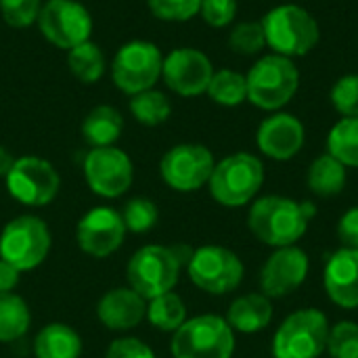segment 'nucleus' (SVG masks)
<instances>
[{
	"label": "nucleus",
	"mask_w": 358,
	"mask_h": 358,
	"mask_svg": "<svg viewBox=\"0 0 358 358\" xmlns=\"http://www.w3.org/2000/svg\"><path fill=\"white\" fill-rule=\"evenodd\" d=\"M164 55L147 40L126 42L111 61V80L124 94L134 96L149 90L162 78Z\"/></svg>",
	"instance_id": "9"
},
{
	"label": "nucleus",
	"mask_w": 358,
	"mask_h": 358,
	"mask_svg": "<svg viewBox=\"0 0 358 358\" xmlns=\"http://www.w3.org/2000/svg\"><path fill=\"white\" fill-rule=\"evenodd\" d=\"M145 319L155 329L174 334L187 321V306L178 294L166 292L162 296L147 300V317Z\"/></svg>",
	"instance_id": "26"
},
{
	"label": "nucleus",
	"mask_w": 358,
	"mask_h": 358,
	"mask_svg": "<svg viewBox=\"0 0 358 358\" xmlns=\"http://www.w3.org/2000/svg\"><path fill=\"white\" fill-rule=\"evenodd\" d=\"M19 277L21 271H17L10 262L0 258V294L15 292V287L19 285Z\"/></svg>",
	"instance_id": "40"
},
{
	"label": "nucleus",
	"mask_w": 358,
	"mask_h": 358,
	"mask_svg": "<svg viewBox=\"0 0 358 358\" xmlns=\"http://www.w3.org/2000/svg\"><path fill=\"white\" fill-rule=\"evenodd\" d=\"M124 132V117L111 105H96L82 122V138L92 147H113Z\"/></svg>",
	"instance_id": "22"
},
{
	"label": "nucleus",
	"mask_w": 358,
	"mask_h": 358,
	"mask_svg": "<svg viewBox=\"0 0 358 358\" xmlns=\"http://www.w3.org/2000/svg\"><path fill=\"white\" fill-rule=\"evenodd\" d=\"M323 283L329 300L340 308H358V250L342 248L325 266Z\"/></svg>",
	"instance_id": "19"
},
{
	"label": "nucleus",
	"mask_w": 358,
	"mask_h": 358,
	"mask_svg": "<svg viewBox=\"0 0 358 358\" xmlns=\"http://www.w3.org/2000/svg\"><path fill=\"white\" fill-rule=\"evenodd\" d=\"M210 193L224 208H241L250 203L264 185V166L252 153H233L214 166L210 176Z\"/></svg>",
	"instance_id": "5"
},
{
	"label": "nucleus",
	"mask_w": 358,
	"mask_h": 358,
	"mask_svg": "<svg viewBox=\"0 0 358 358\" xmlns=\"http://www.w3.org/2000/svg\"><path fill=\"white\" fill-rule=\"evenodd\" d=\"M329 321L317 308L289 315L273 338V358H319L327 350Z\"/></svg>",
	"instance_id": "8"
},
{
	"label": "nucleus",
	"mask_w": 358,
	"mask_h": 358,
	"mask_svg": "<svg viewBox=\"0 0 358 358\" xmlns=\"http://www.w3.org/2000/svg\"><path fill=\"white\" fill-rule=\"evenodd\" d=\"M96 317L111 331H128L147 317V300L132 287H113L99 300Z\"/></svg>",
	"instance_id": "20"
},
{
	"label": "nucleus",
	"mask_w": 358,
	"mask_h": 358,
	"mask_svg": "<svg viewBox=\"0 0 358 358\" xmlns=\"http://www.w3.org/2000/svg\"><path fill=\"white\" fill-rule=\"evenodd\" d=\"M206 92L214 103L222 107H237L243 101H248V82H245V76L239 71L220 69V71H214Z\"/></svg>",
	"instance_id": "30"
},
{
	"label": "nucleus",
	"mask_w": 358,
	"mask_h": 358,
	"mask_svg": "<svg viewBox=\"0 0 358 358\" xmlns=\"http://www.w3.org/2000/svg\"><path fill=\"white\" fill-rule=\"evenodd\" d=\"M105 358H155V352L136 338H120L109 344Z\"/></svg>",
	"instance_id": "38"
},
{
	"label": "nucleus",
	"mask_w": 358,
	"mask_h": 358,
	"mask_svg": "<svg viewBox=\"0 0 358 358\" xmlns=\"http://www.w3.org/2000/svg\"><path fill=\"white\" fill-rule=\"evenodd\" d=\"M36 358H80L82 340L76 329L65 323L44 325L34 340Z\"/></svg>",
	"instance_id": "23"
},
{
	"label": "nucleus",
	"mask_w": 358,
	"mask_h": 358,
	"mask_svg": "<svg viewBox=\"0 0 358 358\" xmlns=\"http://www.w3.org/2000/svg\"><path fill=\"white\" fill-rule=\"evenodd\" d=\"M306 185L319 197H336L346 187V166L329 153L319 155L308 168Z\"/></svg>",
	"instance_id": "24"
},
{
	"label": "nucleus",
	"mask_w": 358,
	"mask_h": 358,
	"mask_svg": "<svg viewBox=\"0 0 358 358\" xmlns=\"http://www.w3.org/2000/svg\"><path fill=\"white\" fill-rule=\"evenodd\" d=\"M52 235L48 224L31 214H23L4 224L0 233V258L17 271L38 268L50 254Z\"/></svg>",
	"instance_id": "7"
},
{
	"label": "nucleus",
	"mask_w": 358,
	"mask_h": 358,
	"mask_svg": "<svg viewBox=\"0 0 358 358\" xmlns=\"http://www.w3.org/2000/svg\"><path fill=\"white\" fill-rule=\"evenodd\" d=\"M338 237L344 248L358 250V206L350 208L338 222Z\"/></svg>",
	"instance_id": "39"
},
{
	"label": "nucleus",
	"mask_w": 358,
	"mask_h": 358,
	"mask_svg": "<svg viewBox=\"0 0 358 358\" xmlns=\"http://www.w3.org/2000/svg\"><path fill=\"white\" fill-rule=\"evenodd\" d=\"M327 153L346 168H358V117H342L329 130Z\"/></svg>",
	"instance_id": "28"
},
{
	"label": "nucleus",
	"mask_w": 358,
	"mask_h": 358,
	"mask_svg": "<svg viewBox=\"0 0 358 358\" xmlns=\"http://www.w3.org/2000/svg\"><path fill=\"white\" fill-rule=\"evenodd\" d=\"M331 103L344 117H358V73L342 76L334 84Z\"/></svg>",
	"instance_id": "35"
},
{
	"label": "nucleus",
	"mask_w": 358,
	"mask_h": 358,
	"mask_svg": "<svg viewBox=\"0 0 358 358\" xmlns=\"http://www.w3.org/2000/svg\"><path fill=\"white\" fill-rule=\"evenodd\" d=\"M327 350L331 358H358V325L355 321H340L329 327Z\"/></svg>",
	"instance_id": "33"
},
{
	"label": "nucleus",
	"mask_w": 358,
	"mask_h": 358,
	"mask_svg": "<svg viewBox=\"0 0 358 358\" xmlns=\"http://www.w3.org/2000/svg\"><path fill=\"white\" fill-rule=\"evenodd\" d=\"M229 46L233 52L243 55V57L258 55L266 46L262 25L256 21H243V23L235 25L229 34Z\"/></svg>",
	"instance_id": "32"
},
{
	"label": "nucleus",
	"mask_w": 358,
	"mask_h": 358,
	"mask_svg": "<svg viewBox=\"0 0 358 358\" xmlns=\"http://www.w3.org/2000/svg\"><path fill=\"white\" fill-rule=\"evenodd\" d=\"M36 23L42 36L63 50H71L82 42H88L92 34L90 10L78 0H46Z\"/></svg>",
	"instance_id": "12"
},
{
	"label": "nucleus",
	"mask_w": 358,
	"mask_h": 358,
	"mask_svg": "<svg viewBox=\"0 0 358 358\" xmlns=\"http://www.w3.org/2000/svg\"><path fill=\"white\" fill-rule=\"evenodd\" d=\"M214 76L210 57L197 48H174L164 57L162 80L178 96H199L208 90Z\"/></svg>",
	"instance_id": "15"
},
{
	"label": "nucleus",
	"mask_w": 358,
	"mask_h": 358,
	"mask_svg": "<svg viewBox=\"0 0 358 358\" xmlns=\"http://www.w3.org/2000/svg\"><path fill=\"white\" fill-rule=\"evenodd\" d=\"M271 321H273V304L271 298H266L264 294L239 296L227 313V323L231 325L233 331L239 334H258L266 329Z\"/></svg>",
	"instance_id": "21"
},
{
	"label": "nucleus",
	"mask_w": 358,
	"mask_h": 358,
	"mask_svg": "<svg viewBox=\"0 0 358 358\" xmlns=\"http://www.w3.org/2000/svg\"><path fill=\"white\" fill-rule=\"evenodd\" d=\"M29 306L15 292L0 294V342H15L29 329Z\"/></svg>",
	"instance_id": "25"
},
{
	"label": "nucleus",
	"mask_w": 358,
	"mask_h": 358,
	"mask_svg": "<svg viewBox=\"0 0 358 358\" xmlns=\"http://www.w3.org/2000/svg\"><path fill=\"white\" fill-rule=\"evenodd\" d=\"M308 256L296 245L277 248L260 271V289L266 298H285L294 294L308 275Z\"/></svg>",
	"instance_id": "17"
},
{
	"label": "nucleus",
	"mask_w": 358,
	"mask_h": 358,
	"mask_svg": "<svg viewBox=\"0 0 358 358\" xmlns=\"http://www.w3.org/2000/svg\"><path fill=\"white\" fill-rule=\"evenodd\" d=\"M4 180L10 197L29 208L48 206L61 189L57 168L38 155L17 157Z\"/></svg>",
	"instance_id": "11"
},
{
	"label": "nucleus",
	"mask_w": 358,
	"mask_h": 358,
	"mask_svg": "<svg viewBox=\"0 0 358 358\" xmlns=\"http://www.w3.org/2000/svg\"><path fill=\"white\" fill-rule=\"evenodd\" d=\"M42 4V0H0V15L10 27L23 29L38 21Z\"/></svg>",
	"instance_id": "34"
},
{
	"label": "nucleus",
	"mask_w": 358,
	"mask_h": 358,
	"mask_svg": "<svg viewBox=\"0 0 358 358\" xmlns=\"http://www.w3.org/2000/svg\"><path fill=\"white\" fill-rule=\"evenodd\" d=\"M122 214L111 206H99L86 212L76 227L78 248L92 258H107L117 252L126 237Z\"/></svg>",
	"instance_id": "16"
},
{
	"label": "nucleus",
	"mask_w": 358,
	"mask_h": 358,
	"mask_svg": "<svg viewBox=\"0 0 358 358\" xmlns=\"http://www.w3.org/2000/svg\"><path fill=\"white\" fill-rule=\"evenodd\" d=\"M266 46L275 55L296 59L308 55L321 38L317 19L300 4H279L271 8L260 21Z\"/></svg>",
	"instance_id": "3"
},
{
	"label": "nucleus",
	"mask_w": 358,
	"mask_h": 358,
	"mask_svg": "<svg viewBox=\"0 0 358 358\" xmlns=\"http://www.w3.org/2000/svg\"><path fill=\"white\" fill-rule=\"evenodd\" d=\"M15 159H17V157H15L6 147H0V178H6V174L10 172Z\"/></svg>",
	"instance_id": "41"
},
{
	"label": "nucleus",
	"mask_w": 358,
	"mask_h": 358,
	"mask_svg": "<svg viewBox=\"0 0 358 358\" xmlns=\"http://www.w3.org/2000/svg\"><path fill=\"white\" fill-rule=\"evenodd\" d=\"M248 101L264 111H279L300 88V71L296 63L281 55L260 57L245 76Z\"/></svg>",
	"instance_id": "4"
},
{
	"label": "nucleus",
	"mask_w": 358,
	"mask_h": 358,
	"mask_svg": "<svg viewBox=\"0 0 358 358\" xmlns=\"http://www.w3.org/2000/svg\"><path fill=\"white\" fill-rule=\"evenodd\" d=\"M199 15L210 27H227L237 15V0H201Z\"/></svg>",
	"instance_id": "37"
},
{
	"label": "nucleus",
	"mask_w": 358,
	"mask_h": 358,
	"mask_svg": "<svg viewBox=\"0 0 358 358\" xmlns=\"http://www.w3.org/2000/svg\"><path fill=\"white\" fill-rule=\"evenodd\" d=\"M191 250L182 245H145L128 260L126 279L128 287L141 294L145 300L172 292L178 283L182 264L187 266Z\"/></svg>",
	"instance_id": "2"
},
{
	"label": "nucleus",
	"mask_w": 358,
	"mask_h": 358,
	"mask_svg": "<svg viewBox=\"0 0 358 358\" xmlns=\"http://www.w3.org/2000/svg\"><path fill=\"white\" fill-rule=\"evenodd\" d=\"M84 178L94 195L115 199L132 187L134 166L128 153L115 145L90 149L84 157Z\"/></svg>",
	"instance_id": "14"
},
{
	"label": "nucleus",
	"mask_w": 358,
	"mask_h": 358,
	"mask_svg": "<svg viewBox=\"0 0 358 358\" xmlns=\"http://www.w3.org/2000/svg\"><path fill=\"white\" fill-rule=\"evenodd\" d=\"M130 113L134 115V120L143 126H162L170 113H172V103L170 99L155 88L143 90L134 96H130Z\"/></svg>",
	"instance_id": "29"
},
{
	"label": "nucleus",
	"mask_w": 358,
	"mask_h": 358,
	"mask_svg": "<svg viewBox=\"0 0 358 358\" xmlns=\"http://www.w3.org/2000/svg\"><path fill=\"white\" fill-rule=\"evenodd\" d=\"M189 279L212 296H224L243 281V262L239 256L220 245H203L195 250L187 262Z\"/></svg>",
	"instance_id": "10"
},
{
	"label": "nucleus",
	"mask_w": 358,
	"mask_h": 358,
	"mask_svg": "<svg viewBox=\"0 0 358 358\" xmlns=\"http://www.w3.org/2000/svg\"><path fill=\"white\" fill-rule=\"evenodd\" d=\"M120 214H122L126 231L128 233H136V235L151 231L157 224V218H159L157 206L151 199H147V197L130 199Z\"/></svg>",
	"instance_id": "31"
},
{
	"label": "nucleus",
	"mask_w": 358,
	"mask_h": 358,
	"mask_svg": "<svg viewBox=\"0 0 358 358\" xmlns=\"http://www.w3.org/2000/svg\"><path fill=\"white\" fill-rule=\"evenodd\" d=\"M201 0H149L151 13L162 21H189L195 15H199Z\"/></svg>",
	"instance_id": "36"
},
{
	"label": "nucleus",
	"mask_w": 358,
	"mask_h": 358,
	"mask_svg": "<svg viewBox=\"0 0 358 358\" xmlns=\"http://www.w3.org/2000/svg\"><path fill=\"white\" fill-rule=\"evenodd\" d=\"M67 65H69V71L73 73V78L80 80L82 84L99 82L107 67L103 50L92 40L82 42L76 48L67 50Z\"/></svg>",
	"instance_id": "27"
},
{
	"label": "nucleus",
	"mask_w": 358,
	"mask_h": 358,
	"mask_svg": "<svg viewBox=\"0 0 358 358\" xmlns=\"http://www.w3.org/2000/svg\"><path fill=\"white\" fill-rule=\"evenodd\" d=\"M170 350L174 358H231L235 352V331L222 317H193L174 331Z\"/></svg>",
	"instance_id": "6"
},
{
	"label": "nucleus",
	"mask_w": 358,
	"mask_h": 358,
	"mask_svg": "<svg viewBox=\"0 0 358 358\" xmlns=\"http://www.w3.org/2000/svg\"><path fill=\"white\" fill-rule=\"evenodd\" d=\"M317 214V208L310 201H296L281 195H266L254 201L250 208L248 224L256 239L271 248L296 245Z\"/></svg>",
	"instance_id": "1"
},
{
	"label": "nucleus",
	"mask_w": 358,
	"mask_h": 358,
	"mask_svg": "<svg viewBox=\"0 0 358 358\" xmlns=\"http://www.w3.org/2000/svg\"><path fill=\"white\" fill-rule=\"evenodd\" d=\"M214 166L216 162L208 147L197 143H182L164 153L159 162V174L170 189L193 193L210 182Z\"/></svg>",
	"instance_id": "13"
},
{
	"label": "nucleus",
	"mask_w": 358,
	"mask_h": 358,
	"mask_svg": "<svg viewBox=\"0 0 358 358\" xmlns=\"http://www.w3.org/2000/svg\"><path fill=\"white\" fill-rule=\"evenodd\" d=\"M256 145L266 157L287 162L304 147V126L292 113H275L258 126Z\"/></svg>",
	"instance_id": "18"
}]
</instances>
